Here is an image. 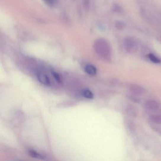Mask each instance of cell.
Listing matches in <instances>:
<instances>
[{
  "instance_id": "6",
  "label": "cell",
  "mask_w": 161,
  "mask_h": 161,
  "mask_svg": "<svg viewBox=\"0 0 161 161\" xmlns=\"http://www.w3.org/2000/svg\"><path fill=\"white\" fill-rule=\"evenodd\" d=\"M85 71L90 76H95L97 73V69L92 64H88L85 67Z\"/></svg>"
},
{
  "instance_id": "14",
  "label": "cell",
  "mask_w": 161,
  "mask_h": 161,
  "mask_svg": "<svg viewBox=\"0 0 161 161\" xmlns=\"http://www.w3.org/2000/svg\"><path fill=\"white\" fill-rule=\"evenodd\" d=\"M51 74H52V75H53L54 79L56 80V81H57L58 82H59V83L62 82V78L58 73L53 70V71H51Z\"/></svg>"
},
{
  "instance_id": "3",
  "label": "cell",
  "mask_w": 161,
  "mask_h": 161,
  "mask_svg": "<svg viewBox=\"0 0 161 161\" xmlns=\"http://www.w3.org/2000/svg\"><path fill=\"white\" fill-rule=\"evenodd\" d=\"M145 105L147 110L153 112L158 111L160 109L159 103L153 100H150L146 102Z\"/></svg>"
},
{
  "instance_id": "11",
  "label": "cell",
  "mask_w": 161,
  "mask_h": 161,
  "mask_svg": "<svg viewBox=\"0 0 161 161\" xmlns=\"http://www.w3.org/2000/svg\"><path fill=\"white\" fill-rule=\"evenodd\" d=\"M125 127L130 132L134 131L135 129V126L134 123L132 121L129 120H127L125 123Z\"/></svg>"
},
{
  "instance_id": "10",
  "label": "cell",
  "mask_w": 161,
  "mask_h": 161,
  "mask_svg": "<svg viewBox=\"0 0 161 161\" xmlns=\"http://www.w3.org/2000/svg\"><path fill=\"white\" fill-rule=\"evenodd\" d=\"M151 121L154 123L160 124H161V115L158 114L151 115L150 117Z\"/></svg>"
},
{
  "instance_id": "4",
  "label": "cell",
  "mask_w": 161,
  "mask_h": 161,
  "mask_svg": "<svg viewBox=\"0 0 161 161\" xmlns=\"http://www.w3.org/2000/svg\"><path fill=\"white\" fill-rule=\"evenodd\" d=\"M129 90L133 95L136 96H142L145 93V89L144 88L136 84L131 85L129 86Z\"/></svg>"
},
{
  "instance_id": "9",
  "label": "cell",
  "mask_w": 161,
  "mask_h": 161,
  "mask_svg": "<svg viewBox=\"0 0 161 161\" xmlns=\"http://www.w3.org/2000/svg\"><path fill=\"white\" fill-rule=\"evenodd\" d=\"M81 94L83 97L87 98V99H93L94 96L92 92L88 89H84L83 91H82Z\"/></svg>"
},
{
  "instance_id": "12",
  "label": "cell",
  "mask_w": 161,
  "mask_h": 161,
  "mask_svg": "<svg viewBox=\"0 0 161 161\" xmlns=\"http://www.w3.org/2000/svg\"><path fill=\"white\" fill-rule=\"evenodd\" d=\"M147 57H148V59L153 63L158 64L161 62L160 59L157 57V56H155L154 54H148V55H147Z\"/></svg>"
},
{
  "instance_id": "17",
  "label": "cell",
  "mask_w": 161,
  "mask_h": 161,
  "mask_svg": "<svg viewBox=\"0 0 161 161\" xmlns=\"http://www.w3.org/2000/svg\"><path fill=\"white\" fill-rule=\"evenodd\" d=\"M44 1L46 2L47 4H54L55 0H44Z\"/></svg>"
},
{
  "instance_id": "1",
  "label": "cell",
  "mask_w": 161,
  "mask_h": 161,
  "mask_svg": "<svg viewBox=\"0 0 161 161\" xmlns=\"http://www.w3.org/2000/svg\"><path fill=\"white\" fill-rule=\"evenodd\" d=\"M93 47L96 54L102 59L107 61L111 60V47L105 39H98L94 43Z\"/></svg>"
},
{
  "instance_id": "16",
  "label": "cell",
  "mask_w": 161,
  "mask_h": 161,
  "mask_svg": "<svg viewBox=\"0 0 161 161\" xmlns=\"http://www.w3.org/2000/svg\"><path fill=\"white\" fill-rule=\"evenodd\" d=\"M83 6L84 8L86 10H88L89 8V0H84L83 1Z\"/></svg>"
},
{
  "instance_id": "8",
  "label": "cell",
  "mask_w": 161,
  "mask_h": 161,
  "mask_svg": "<svg viewBox=\"0 0 161 161\" xmlns=\"http://www.w3.org/2000/svg\"><path fill=\"white\" fill-rule=\"evenodd\" d=\"M126 113L131 117H134L137 116V110L134 106L132 105L128 106L126 108Z\"/></svg>"
},
{
  "instance_id": "7",
  "label": "cell",
  "mask_w": 161,
  "mask_h": 161,
  "mask_svg": "<svg viewBox=\"0 0 161 161\" xmlns=\"http://www.w3.org/2000/svg\"><path fill=\"white\" fill-rule=\"evenodd\" d=\"M28 154L30 157H32L36 159H39V160H45L46 157L44 156L43 154L38 153L36 151L33 149H29L28 151Z\"/></svg>"
},
{
  "instance_id": "5",
  "label": "cell",
  "mask_w": 161,
  "mask_h": 161,
  "mask_svg": "<svg viewBox=\"0 0 161 161\" xmlns=\"http://www.w3.org/2000/svg\"><path fill=\"white\" fill-rule=\"evenodd\" d=\"M37 78L40 83L46 86H49L51 85V80L48 76L42 73H39L37 74Z\"/></svg>"
},
{
  "instance_id": "2",
  "label": "cell",
  "mask_w": 161,
  "mask_h": 161,
  "mask_svg": "<svg viewBox=\"0 0 161 161\" xmlns=\"http://www.w3.org/2000/svg\"><path fill=\"white\" fill-rule=\"evenodd\" d=\"M124 46L126 51L129 53H135L138 49L137 41L131 37H127L124 39Z\"/></svg>"
},
{
  "instance_id": "13",
  "label": "cell",
  "mask_w": 161,
  "mask_h": 161,
  "mask_svg": "<svg viewBox=\"0 0 161 161\" xmlns=\"http://www.w3.org/2000/svg\"><path fill=\"white\" fill-rule=\"evenodd\" d=\"M112 10L115 12L120 13L123 12V9L120 7V5L118 4H115L113 5L112 7Z\"/></svg>"
},
{
  "instance_id": "15",
  "label": "cell",
  "mask_w": 161,
  "mask_h": 161,
  "mask_svg": "<svg viewBox=\"0 0 161 161\" xmlns=\"http://www.w3.org/2000/svg\"><path fill=\"white\" fill-rule=\"evenodd\" d=\"M115 27L119 30H122L125 27V24L123 22L118 21L116 22Z\"/></svg>"
}]
</instances>
